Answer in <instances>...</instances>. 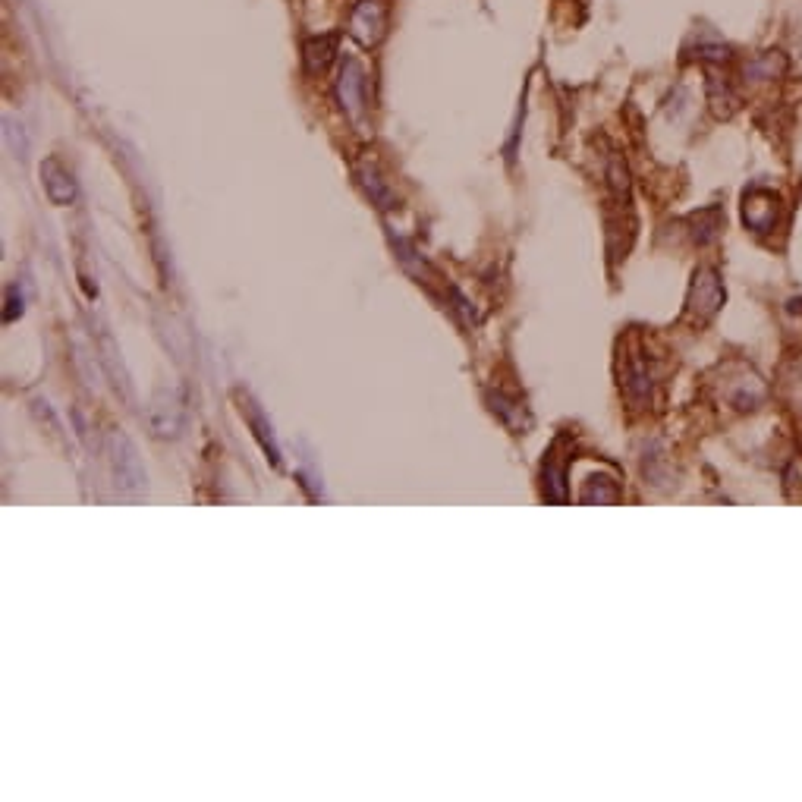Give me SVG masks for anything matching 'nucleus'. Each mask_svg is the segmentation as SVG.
I'll return each mask as SVG.
<instances>
[{"label": "nucleus", "mask_w": 802, "mask_h": 802, "mask_svg": "<svg viewBox=\"0 0 802 802\" xmlns=\"http://www.w3.org/2000/svg\"><path fill=\"white\" fill-rule=\"evenodd\" d=\"M107 457H111L117 494L126 497V501H142L148 479H145V466L139 460L136 444L129 441L123 431H111V435H107Z\"/></svg>", "instance_id": "obj_1"}, {"label": "nucleus", "mask_w": 802, "mask_h": 802, "mask_svg": "<svg viewBox=\"0 0 802 802\" xmlns=\"http://www.w3.org/2000/svg\"><path fill=\"white\" fill-rule=\"evenodd\" d=\"M148 425L158 438H177L183 428V397L177 387H161L148 406Z\"/></svg>", "instance_id": "obj_2"}, {"label": "nucleus", "mask_w": 802, "mask_h": 802, "mask_svg": "<svg viewBox=\"0 0 802 802\" xmlns=\"http://www.w3.org/2000/svg\"><path fill=\"white\" fill-rule=\"evenodd\" d=\"M350 32L362 48H375L381 45V38L387 32V7L381 0H359L350 13Z\"/></svg>", "instance_id": "obj_3"}, {"label": "nucleus", "mask_w": 802, "mask_h": 802, "mask_svg": "<svg viewBox=\"0 0 802 802\" xmlns=\"http://www.w3.org/2000/svg\"><path fill=\"white\" fill-rule=\"evenodd\" d=\"M365 92H368L365 67L356 57H346L343 67H340V79H337V98H340V107L346 111V117L359 120L365 114Z\"/></svg>", "instance_id": "obj_4"}, {"label": "nucleus", "mask_w": 802, "mask_h": 802, "mask_svg": "<svg viewBox=\"0 0 802 802\" xmlns=\"http://www.w3.org/2000/svg\"><path fill=\"white\" fill-rule=\"evenodd\" d=\"M724 302V287L714 271H699L696 274V284H692V293H689V312L696 321H708L714 312L721 309Z\"/></svg>", "instance_id": "obj_5"}, {"label": "nucleus", "mask_w": 802, "mask_h": 802, "mask_svg": "<svg viewBox=\"0 0 802 802\" xmlns=\"http://www.w3.org/2000/svg\"><path fill=\"white\" fill-rule=\"evenodd\" d=\"M743 221L755 233H768L777 221V199L768 189H752L743 199Z\"/></svg>", "instance_id": "obj_6"}, {"label": "nucleus", "mask_w": 802, "mask_h": 802, "mask_svg": "<svg viewBox=\"0 0 802 802\" xmlns=\"http://www.w3.org/2000/svg\"><path fill=\"white\" fill-rule=\"evenodd\" d=\"M41 183H45V192L54 205H70L76 199V183L70 177V170L57 158H48L41 164Z\"/></svg>", "instance_id": "obj_7"}, {"label": "nucleus", "mask_w": 802, "mask_h": 802, "mask_svg": "<svg viewBox=\"0 0 802 802\" xmlns=\"http://www.w3.org/2000/svg\"><path fill=\"white\" fill-rule=\"evenodd\" d=\"M337 57V35H312L302 41V63L309 76H321Z\"/></svg>", "instance_id": "obj_8"}, {"label": "nucleus", "mask_w": 802, "mask_h": 802, "mask_svg": "<svg viewBox=\"0 0 802 802\" xmlns=\"http://www.w3.org/2000/svg\"><path fill=\"white\" fill-rule=\"evenodd\" d=\"M243 416L249 419V425L255 428V438H258V444L265 447V453H268V460L274 463V466H280V450H277V441H274V435H271V428H268V422H265V416L258 413L255 409V403L246 397L243 400Z\"/></svg>", "instance_id": "obj_9"}, {"label": "nucleus", "mask_w": 802, "mask_h": 802, "mask_svg": "<svg viewBox=\"0 0 802 802\" xmlns=\"http://www.w3.org/2000/svg\"><path fill=\"white\" fill-rule=\"evenodd\" d=\"M784 73H787V57L780 54V51H765V54H758L755 60L746 63V76L755 79V82L777 79V76H784Z\"/></svg>", "instance_id": "obj_10"}, {"label": "nucleus", "mask_w": 802, "mask_h": 802, "mask_svg": "<svg viewBox=\"0 0 802 802\" xmlns=\"http://www.w3.org/2000/svg\"><path fill=\"white\" fill-rule=\"evenodd\" d=\"M708 95H711L714 114H718V117H730V114L736 111V104H740V98L733 95L730 85L721 82L718 76H711V82H708Z\"/></svg>", "instance_id": "obj_11"}, {"label": "nucleus", "mask_w": 802, "mask_h": 802, "mask_svg": "<svg viewBox=\"0 0 802 802\" xmlns=\"http://www.w3.org/2000/svg\"><path fill=\"white\" fill-rule=\"evenodd\" d=\"M692 224L699 227V230H696V240H699V243H708V240H714V236H718V230H721V211H718V208L699 211L696 218H692Z\"/></svg>", "instance_id": "obj_12"}]
</instances>
